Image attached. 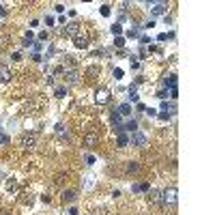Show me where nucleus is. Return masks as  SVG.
Listing matches in <instances>:
<instances>
[{
  "label": "nucleus",
  "mask_w": 215,
  "mask_h": 215,
  "mask_svg": "<svg viewBox=\"0 0 215 215\" xmlns=\"http://www.w3.org/2000/svg\"><path fill=\"white\" fill-rule=\"evenodd\" d=\"M129 144H133V146H138V149H144V146L149 144V138L142 133V131H133V136L129 138Z\"/></svg>",
  "instance_id": "obj_1"
},
{
  "label": "nucleus",
  "mask_w": 215,
  "mask_h": 215,
  "mask_svg": "<svg viewBox=\"0 0 215 215\" xmlns=\"http://www.w3.org/2000/svg\"><path fill=\"white\" fill-rule=\"evenodd\" d=\"M19 146L26 149V151H28V149H35V146H37V136H35V133H24V136L19 138Z\"/></svg>",
  "instance_id": "obj_2"
},
{
  "label": "nucleus",
  "mask_w": 215,
  "mask_h": 215,
  "mask_svg": "<svg viewBox=\"0 0 215 215\" xmlns=\"http://www.w3.org/2000/svg\"><path fill=\"white\" fill-rule=\"evenodd\" d=\"M176 187H170V189H163V194H161V202L163 204H176Z\"/></svg>",
  "instance_id": "obj_3"
},
{
  "label": "nucleus",
  "mask_w": 215,
  "mask_h": 215,
  "mask_svg": "<svg viewBox=\"0 0 215 215\" xmlns=\"http://www.w3.org/2000/svg\"><path fill=\"white\" fill-rule=\"evenodd\" d=\"M110 99H112V95H110L108 88H97V92H95V101H97L99 106H106Z\"/></svg>",
  "instance_id": "obj_4"
},
{
  "label": "nucleus",
  "mask_w": 215,
  "mask_h": 215,
  "mask_svg": "<svg viewBox=\"0 0 215 215\" xmlns=\"http://www.w3.org/2000/svg\"><path fill=\"white\" fill-rule=\"evenodd\" d=\"M80 80H82V73H80L78 69L65 71V82H67V84H80Z\"/></svg>",
  "instance_id": "obj_5"
},
{
  "label": "nucleus",
  "mask_w": 215,
  "mask_h": 215,
  "mask_svg": "<svg viewBox=\"0 0 215 215\" xmlns=\"http://www.w3.org/2000/svg\"><path fill=\"white\" fill-rule=\"evenodd\" d=\"M62 35H65V37H73V39H76V37L80 35V24H76V22L67 24V26L62 28Z\"/></svg>",
  "instance_id": "obj_6"
},
{
  "label": "nucleus",
  "mask_w": 215,
  "mask_h": 215,
  "mask_svg": "<svg viewBox=\"0 0 215 215\" xmlns=\"http://www.w3.org/2000/svg\"><path fill=\"white\" fill-rule=\"evenodd\" d=\"M161 194H163V189H149V202H153V204H163V202H161Z\"/></svg>",
  "instance_id": "obj_7"
},
{
  "label": "nucleus",
  "mask_w": 215,
  "mask_h": 215,
  "mask_svg": "<svg viewBox=\"0 0 215 215\" xmlns=\"http://www.w3.org/2000/svg\"><path fill=\"white\" fill-rule=\"evenodd\" d=\"M73 45L78 47V50H86V47H88V37L86 35H78L73 39Z\"/></svg>",
  "instance_id": "obj_8"
},
{
  "label": "nucleus",
  "mask_w": 215,
  "mask_h": 215,
  "mask_svg": "<svg viewBox=\"0 0 215 215\" xmlns=\"http://www.w3.org/2000/svg\"><path fill=\"white\" fill-rule=\"evenodd\" d=\"M97 142H99V136L97 133H86L84 136V146H88V149H92Z\"/></svg>",
  "instance_id": "obj_9"
},
{
  "label": "nucleus",
  "mask_w": 215,
  "mask_h": 215,
  "mask_svg": "<svg viewBox=\"0 0 215 215\" xmlns=\"http://www.w3.org/2000/svg\"><path fill=\"white\" fill-rule=\"evenodd\" d=\"M116 144H118V146H121V149H125V146H129V136H127L125 131H121V133H118V136H116Z\"/></svg>",
  "instance_id": "obj_10"
},
{
  "label": "nucleus",
  "mask_w": 215,
  "mask_h": 215,
  "mask_svg": "<svg viewBox=\"0 0 215 215\" xmlns=\"http://www.w3.org/2000/svg\"><path fill=\"white\" fill-rule=\"evenodd\" d=\"M13 76H11V69L5 67V65H0V82H9Z\"/></svg>",
  "instance_id": "obj_11"
},
{
  "label": "nucleus",
  "mask_w": 215,
  "mask_h": 215,
  "mask_svg": "<svg viewBox=\"0 0 215 215\" xmlns=\"http://www.w3.org/2000/svg\"><path fill=\"white\" fill-rule=\"evenodd\" d=\"M76 196H78L76 189H67V192H62V202H73Z\"/></svg>",
  "instance_id": "obj_12"
},
{
  "label": "nucleus",
  "mask_w": 215,
  "mask_h": 215,
  "mask_svg": "<svg viewBox=\"0 0 215 215\" xmlns=\"http://www.w3.org/2000/svg\"><path fill=\"white\" fill-rule=\"evenodd\" d=\"M149 189H151L149 183H136V185H131V192H133V194H138V192H149Z\"/></svg>",
  "instance_id": "obj_13"
},
{
  "label": "nucleus",
  "mask_w": 215,
  "mask_h": 215,
  "mask_svg": "<svg viewBox=\"0 0 215 215\" xmlns=\"http://www.w3.org/2000/svg\"><path fill=\"white\" fill-rule=\"evenodd\" d=\"M166 9H168V7H166L163 2H157V5H153L151 13H153V15H163V13H166Z\"/></svg>",
  "instance_id": "obj_14"
},
{
  "label": "nucleus",
  "mask_w": 215,
  "mask_h": 215,
  "mask_svg": "<svg viewBox=\"0 0 215 215\" xmlns=\"http://www.w3.org/2000/svg\"><path fill=\"white\" fill-rule=\"evenodd\" d=\"M123 131H138V123L129 118L127 123H123Z\"/></svg>",
  "instance_id": "obj_15"
},
{
  "label": "nucleus",
  "mask_w": 215,
  "mask_h": 215,
  "mask_svg": "<svg viewBox=\"0 0 215 215\" xmlns=\"http://www.w3.org/2000/svg\"><path fill=\"white\" fill-rule=\"evenodd\" d=\"M161 112H163V114H168V116H172V114H174V106L168 103V101H163V103H161Z\"/></svg>",
  "instance_id": "obj_16"
},
{
  "label": "nucleus",
  "mask_w": 215,
  "mask_h": 215,
  "mask_svg": "<svg viewBox=\"0 0 215 215\" xmlns=\"http://www.w3.org/2000/svg\"><path fill=\"white\" fill-rule=\"evenodd\" d=\"M118 114H121V116H129L131 114V106L129 103H121V106H118Z\"/></svg>",
  "instance_id": "obj_17"
},
{
  "label": "nucleus",
  "mask_w": 215,
  "mask_h": 215,
  "mask_svg": "<svg viewBox=\"0 0 215 215\" xmlns=\"http://www.w3.org/2000/svg\"><path fill=\"white\" fill-rule=\"evenodd\" d=\"M65 95H67V86H56V88H54V97L62 99Z\"/></svg>",
  "instance_id": "obj_18"
},
{
  "label": "nucleus",
  "mask_w": 215,
  "mask_h": 215,
  "mask_svg": "<svg viewBox=\"0 0 215 215\" xmlns=\"http://www.w3.org/2000/svg\"><path fill=\"white\" fill-rule=\"evenodd\" d=\"M138 170H140L138 161H129V163H127V172H129V174H133V172H138Z\"/></svg>",
  "instance_id": "obj_19"
},
{
  "label": "nucleus",
  "mask_w": 215,
  "mask_h": 215,
  "mask_svg": "<svg viewBox=\"0 0 215 215\" xmlns=\"http://www.w3.org/2000/svg\"><path fill=\"white\" fill-rule=\"evenodd\" d=\"M7 192H17V181L9 179V183H7Z\"/></svg>",
  "instance_id": "obj_20"
},
{
  "label": "nucleus",
  "mask_w": 215,
  "mask_h": 215,
  "mask_svg": "<svg viewBox=\"0 0 215 215\" xmlns=\"http://www.w3.org/2000/svg\"><path fill=\"white\" fill-rule=\"evenodd\" d=\"M110 30H112V35H121L123 32V26H121V24H112Z\"/></svg>",
  "instance_id": "obj_21"
},
{
  "label": "nucleus",
  "mask_w": 215,
  "mask_h": 215,
  "mask_svg": "<svg viewBox=\"0 0 215 215\" xmlns=\"http://www.w3.org/2000/svg\"><path fill=\"white\" fill-rule=\"evenodd\" d=\"M110 13H112V7L110 5H101V15L103 17H110Z\"/></svg>",
  "instance_id": "obj_22"
},
{
  "label": "nucleus",
  "mask_w": 215,
  "mask_h": 215,
  "mask_svg": "<svg viewBox=\"0 0 215 215\" xmlns=\"http://www.w3.org/2000/svg\"><path fill=\"white\" fill-rule=\"evenodd\" d=\"M121 78H123V69L116 67V69H114V80H121Z\"/></svg>",
  "instance_id": "obj_23"
},
{
  "label": "nucleus",
  "mask_w": 215,
  "mask_h": 215,
  "mask_svg": "<svg viewBox=\"0 0 215 215\" xmlns=\"http://www.w3.org/2000/svg\"><path fill=\"white\" fill-rule=\"evenodd\" d=\"M157 97H159V99H166V97H168V90H166V88L157 90Z\"/></svg>",
  "instance_id": "obj_24"
},
{
  "label": "nucleus",
  "mask_w": 215,
  "mask_h": 215,
  "mask_svg": "<svg viewBox=\"0 0 215 215\" xmlns=\"http://www.w3.org/2000/svg\"><path fill=\"white\" fill-rule=\"evenodd\" d=\"M114 45H116V47H123V45H125V39H123V37H116Z\"/></svg>",
  "instance_id": "obj_25"
},
{
  "label": "nucleus",
  "mask_w": 215,
  "mask_h": 215,
  "mask_svg": "<svg viewBox=\"0 0 215 215\" xmlns=\"http://www.w3.org/2000/svg\"><path fill=\"white\" fill-rule=\"evenodd\" d=\"M35 202V196L30 194V196H24V204H32Z\"/></svg>",
  "instance_id": "obj_26"
},
{
  "label": "nucleus",
  "mask_w": 215,
  "mask_h": 215,
  "mask_svg": "<svg viewBox=\"0 0 215 215\" xmlns=\"http://www.w3.org/2000/svg\"><path fill=\"white\" fill-rule=\"evenodd\" d=\"M0 144H9V138L5 133H0Z\"/></svg>",
  "instance_id": "obj_27"
},
{
  "label": "nucleus",
  "mask_w": 215,
  "mask_h": 215,
  "mask_svg": "<svg viewBox=\"0 0 215 215\" xmlns=\"http://www.w3.org/2000/svg\"><path fill=\"white\" fill-rule=\"evenodd\" d=\"M54 11H56V13H65V5H56Z\"/></svg>",
  "instance_id": "obj_28"
},
{
  "label": "nucleus",
  "mask_w": 215,
  "mask_h": 215,
  "mask_svg": "<svg viewBox=\"0 0 215 215\" xmlns=\"http://www.w3.org/2000/svg\"><path fill=\"white\" fill-rule=\"evenodd\" d=\"M144 112H146V114H149V116H157V110H153V108H146V110H144Z\"/></svg>",
  "instance_id": "obj_29"
},
{
  "label": "nucleus",
  "mask_w": 215,
  "mask_h": 215,
  "mask_svg": "<svg viewBox=\"0 0 215 215\" xmlns=\"http://www.w3.org/2000/svg\"><path fill=\"white\" fill-rule=\"evenodd\" d=\"M86 163L92 166V163H95V155H86Z\"/></svg>",
  "instance_id": "obj_30"
},
{
  "label": "nucleus",
  "mask_w": 215,
  "mask_h": 215,
  "mask_svg": "<svg viewBox=\"0 0 215 215\" xmlns=\"http://www.w3.org/2000/svg\"><path fill=\"white\" fill-rule=\"evenodd\" d=\"M45 24H47V26H52V24H54V17L47 15V17H45Z\"/></svg>",
  "instance_id": "obj_31"
},
{
  "label": "nucleus",
  "mask_w": 215,
  "mask_h": 215,
  "mask_svg": "<svg viewBox=\"0 0 215 215\" xmlns=\"http://www.w3.org/2000/svg\"><path fill=\"white\" fill-rule=\"evenodd\" d=\"M45 82L50 84V86H54V78H52V76H45Z\"/></svg>",
  "instance_id": "obj_32"
},
{
  "label": "nucleus",
  "mask_w": 215,
  "mask_h": 215,
  "mask_svg": "<svg viewBox=\"0 0 215 215\" xmlns=\"http://www.w3.org/2000/svg\"><path fill=\"white\" fill-rule=\"evenodd\" d=\"M129 101H138V95L136 92H129Z\"/></svg>",
  "instance_id": "obj_33"
},
{
  "label": "nucleus",
  "mask_w": 215,
  "mask_h": 215,
  "mask_svg": "<svg viewBox=\"0 0 215 215\" xmlns=\"http://www.w3.org/2000/svg\"><path fill=\"white\" fill-rule=\"evenodd\" d=\"M166 39H168V35H166V32H161V35L157 37V41H166Z\"/></svg>",
  "instance_id": "obj_34"
},
{
  "label": "nucleus",
  "mask_w": 215,
  "mask_h": 215,
  "mask_svg": "<svg viewBox=\"0 0 215 215\" xmlns=\"http://www.w3.org/2000/svg\"><path fill=\"white\" fill-rule=\"evenodd\" d=\"M47 39V32H39V41H45Z\"/></svg>",
  "instance_id": "obj_35"
},
{
  "label": "nucleus",
  "mask_w": 215,
  "mask_h": 215,
  "mask_svg": "<svg viewBox=\"0 0 215 215\" xmlns=\"http://www.w3.org/2000/svg\"><path fill=\"white\" fill-rule=\"evenodd\" d=\"M0 17H5V7L0 5Z\"/></svg>",
  "instance_id": "obj_36"
}]
</instances>
